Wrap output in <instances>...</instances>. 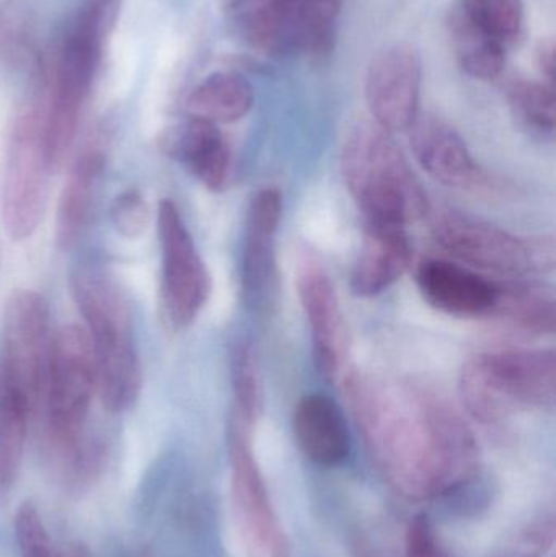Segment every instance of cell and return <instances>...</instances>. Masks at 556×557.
<instances>
[{"label":"cell","instance_id":"ac0fdd59","mask_svg":"<svg viewBox=\"0 0 556 557\" xmlns=\"http://www.w3.org/2000/svg\"><path fill=\"white\" fill-rule=\"evenodd\" d=\"M160 149L185 165L209 191H222L231 178V146L218 124L189 116L160 134Z\"/></svg>","mask_w":556,"mask_h":557},{"label":"cell","instance_id":"9c48e42d","mask_svg":"<svg viewBox=\"0 0 556 557\" xmlns=\"http://www.w3.org/2000/svg\"><path fill=\"white\" fill-rule=\"evenodd\" d=\"M343 5L345 0H267L238 16L248 45L261 54L322 64L335 49Z\"/></svg>","mask_w":556,"mask_h":557},{"label":"cell","instance_id":"e0dca14e","mask_svg":"<svg viewBox=\"0 0 556 557\" xmlns=\"http://www.w3.org/2000/svg\"><path fill=\"white\" fill-rule=\"evenodd\" d=\"M283 198L276 188L258 191L248 206L242 255V288L250 304H260L276 278V238Z\"/></svg>","mask_w":556,"mask_h":557},{"label":"cell","instance_id":"484cf974","mask_svg":"<svg viewBox=\"0 0 556 557\" xmlns=\"http://www.w3.org/2000/svg\"><path fill=\"white\" fill-rule=\"evenodd\" d=\"M456 9L473 28L506 49L515 46L524 33L522 0H459Z\"/></svg>","mask_w":556,"mask_h":557},{"label":"cell","instance_id":"6da1fadb","mask_svg":"<svg viewBox=\"0 0 556 557\" xmlns=\"http://www.w3.org/2000/svg\"><path fill=\"white\" fill-rule=\"evenodd\" d=\"M342 382L369 457L398 496L464 513L489 503L475 435L447 399L358 370Z\"/></svg>","mask_w":556,"mask_h":557},{"label":"cell","instance_id":"8d00e7d4","mask_svg":"<svg viewBox=\"0 0 556 557\" xmlns=\"http://www.w3.org/2000/svg\"><path fill=\"white\" fill-rule=\"evenodd\" d=\"M64 557H91V555L85 546L77 545L69 548V552H64Z\"/></svg>","mask_w":556,"mask_h":557},{"label":"cell","instance_id":"d590c367","mask_svg":"<svg viewBox=\"0 0 556 557\" xmlns=\"http://www.w3.org/2000/svg\"><path fill=\"white\" fill-rule=\"evenodd\" d=\"M118 0H88L87 5L97 10L108 23L111 22V15L116 10Z\"/></svg>","mask_w":556,"mask_h":557},{"label":"cell","instance_id":"4316f807","mask_svg":"<svg viewBox=\"0 0 556 557\" xmlns=\"http://www.w3.org/2000/svg\"><path fill=\"white\" fill-rule=\"evenodd\" d=\"M506 100L519 123L539 134L555 133L554 84L528 77H512L505 85Z\"/></svg>","mask_w":556,"mask_h":557},{"label":"cell","instance_id":"8fae6325","mask_svg":"<svg viewBox=\"0 0 556 557\" xmlns=\"http://www.w3.org/2000/svg\"><path fill=\"white\" fill-rule=\"evenodd\" d=\"M52 339L51 311L41 294L16 288L3 310V354L0 372L39 411L48 379Z\"/></svg>","mask_w":556,"mask_h":557},{"label":"cell","instance_id":"ffe728a7","mask_svg":"<svg viewBox=\"0 0 556 557\" xmlns=\"http://www.w3.org/2000/svg\"><path fill=\"white\" fill-rule=\"evenodd\" d=\"M107 149L100 139L82 147L65 176L59 196L55 218V242L62 250H71L87 228L101 178L107 169Z\"/></svg>","mask_w":556,"mask_h":557},{"label":"cell","instance_id":"1f68e13d","mask_svg":"<svg viewBox=\"0 0 556 557\" xmlns=\"http://www.w3.org/2000/svg\"><path fill=\"white\" fill-rule=\"evenodd\" d=\"M404 557H453L427 516L411 519L405 535Z\"/></svg>","mask_w":556,"mask_h":557},{"label":"cell","instance_id":"2e32d148","mask_svg":"<svg viewBox=\"0 0 556 557\" xmlns=\"http://www.w3.org/2000/svg\"><path fill=\"white\" fill-rule=\"evenodd\" d=\"M417 284L431 307L450 317L490 318L498 301L499 282L446 260L423 261Z\"/></svg>","mask_w":556,"mask_h":557},{"label":"cell","instance_id":"30bf717a","mask_svg":"<svg viewBox=\"0 0 556 557\" xmlns=\"http://www.w3.org/2000/svg\"><path fill=\"white\" fill-rule=\"evenodd\" d=\"M254 429L232 416L228 429L235 519L247 557H293L251 444Z\"/></svg>","mask_w":556,"mask_h":557},{"label":"cell","instance_id":"3957f363","mask_svg":"<svg viewBox=\"0 0 556 557\" xmlns=\"http://www.w3.org/2000/svg\"><path fill=\"white\" fill-rule=\"evenodd\" d=\"M71 287L94 350L98 398L108 412L120 414L136 405L143 389L129 301L114 278L91 268L75 271Z\"/></svg>","mask_w":556,"mask_h":557},{"label":"cell","instance_id":"ba28073f","mask_svg":"<svg viewBox=\"0 0 556 557\" xmlns=\"http://www.w3.org/2000/svg\"><path fill=\"white\" fill-rule=\"evenodd\" d=\"M52 175L45 146L42 107L26 104L13 121L2 180V222L12 242L35 235L45 215Z\"/></svg>","mask_w":556,"mask_h":557},{"label":"cell","instance_id":"7402d4cb","mask_svg":"<svg viewBox=\"0 0 556 557\" xmlns=\"http://www.w3.org/2000/svg\"><path fill=\"white\" fill-rule=\"evenodd\" d=\"M555 294L539 282H499L498 301L492 317L528 334H554L556 323Z\"/></svg>","mask_w":556,"mask_h":557},{"label":"cell","instance_id":"5bb4252c","mask_svg":"<svg viewBox=\"0 0 556 557\" xmlns=\"http://www.w3.org/2000/svg\"><path fill=\"white\" fill-rule=\"evenodd\" d=\"M297 294L312 336L313 360L323 379H345L348 373V330L335 285L316 258L297 268Z\"/></svg>","mask_w":556,"mask_h":557},{"label":"cell","instance_id":"f1b7e54d","mask_svg":"<svg viewBox=\"0 0 556 557\" xmlns=\"http://www.w3.org/2000/svg\"><path fill=\"white\" fill-rule=\"evenodd\" d=\"M15 536L22 557H64V552L55 548L42 517L33 504H22L16 510Z\"/></svg>","mask_w":556,"mask_h":557},{"label":"cell","instance_id":"836d02e7","mask_svg":"<svg viewBox=\"0 0 556 557\" xmlns=\"http://www.w3.org/2000/svg\"><path fill=\"white\" fill-rule=\"evenodd\" d=\"M555 39L544 38L535 48V65L541 71L542 81L554 84L555 82Z\"/></svg>","mask_w":556,"mask_h":557},{"label":"cell","instance_id":"44dd1931","mask_svg":"<svg viewBox=\"0 0 556 557\" xmlns=\"http://www.w3.org/2000/svg\"><path fill=\"white\" fill-rule=\"evenodd\" d=\"M293 431L302 454L319 467H338L349 457L351 438L345 414L322 393H309L299 399Z\"/></svg>","mask_w":556,"mask_h":557},{"label":"cell","instance_id":"8992f818","mask_svg":"<svg viewBox=\"0 0 556 557\" xmlns=\"http://www.w3.org/2000/svg\"><path fill=\"white\" fill-rule=\"evenodd\" d=\"M107 25L100 13L85 5L62 42L48 101L42 107L46 156L52 173L62 169L77 136Z\"/></svg>","mask_w":556,"mask_h":557},{"label":"cell","instance_id":"4dcf8cb0","mask_svg":"<svg viewBox=\"0 0 556 557\" xmlns=\"http://www.w3.org/2000/svg\"><path fill=\"white\" fill-rule=\"evenodd\" d=\"M111 222L124 238L140 237L149 224V208L139 189H126L114 198L110 211Z\"/></svg>","mask_w":556,"mask_h":557},{"label":"cell","instance_id":"9a60e30c","mask_svg":"<svg viewBox=\"0 0 556 557\" xmlns=\"http://www.w3.org/2000/svg\"><path fill=\"white\" fill-rule=\"evenodd\" d=\"M411 147L421 169L443 185L456 189H492V176L470 153L454 127L434 116L418 117L411 126Z\"/></svg>","mask_w":556,"mask_h":557},{"label":"cell","instance_id":"277c9868","mask_svg":"<svg viewBox=\"0 0 556 557\" xmlns=\"http://www.w3.org/2000/svg\"><path fill=\"white\" fill-rule=\"evenodd\" d=\"M346 188L366 222L407 227L428 212V198L407 157L388 131L361 123L342 156Z\"/></svg>","mask_w":556,"mask_h":557},{"label":"cell","instance_id":"4fadbf2b","mask_svg":"<svg viewBox=\"0 0 556 557\" xmlns=\"http://www.w3.org/2000/svg\"><path fill=\"white\" fill-rule=\"evenodd\" d=\"M423 64L413 46L398 42L372 59L366 100L374 123L388 133L410 131L420 117Z\"/></svg>","mask_w":556,"mask_h":557},{"label":"cell","instance_id":"e575fe53","mask_svg":"<svg viewBox=\"0 0 556 557\" xmlns=\"http://www.w3.org/2000/svg\"><path fill=\"white\" fill-rule=\"evenodd\" d=\"M221 2L227 12L242 15V13L248 12V10L267 2V0H221Z\"/></svg>","mask_w":556,"mask_h":557},{"label":"cell","instance_id":"74e56055","mask_svg":"<svg viewBox=\"0 0 556 557\" xmlns=\"http://www.w3.org/2000/svg\"><path fill=\"white\" fill-rule=\"evenodd\" d=\"M0 263H2V251H0Z\"/></svg>","mask_w":556,"mask_h":557},{"label":"cell","instance_id":"cb8c5ba5","mask_svg":"<svg viewBox=\"0 0 556 557\" xmlns=\"http://www.w3.org/2000/svg\"><path fill=\"white\" fill-rule=\"evenodd\" d=\"M33 409L26 396L0 372V494L10 493L25 454Z\"/></svg>","mask_w":556,"mask_h":557},{"label":"cell","instance_id":"d6986e66","mask_svg":"<svg viewBox=\"0 0 556 557\" xmlns=\"http://www.w3.org/2000/svg\"><path fill=\"white\" fill-rule=\"evenodd\" d=\"M413 261V248L407 227L366 222L361 251L351 273L356 297L371 298L384 294L404 277Z\"/></svg>","mask_w":556,"mask_h":557},{"label":"cell","instance_id":"d6a6232c","mask_svg":"<svg viewBox=\"0 0 556 557\" xmlns=\"http://www.w3.org/2000/svg\"><path fill=\"white\" fill-rule=\"evenodd\" d=\"M29 10L22 0H13L3 15V41L13 55L26 54L29 49Z\"/></svg>","mask_w":556,"mask_h":557},{"label":"cell","instance_id":"5b68a950","mask_svg":"<svg viewBox=\"0 0 556 557\" xmlns=\"http://www.w3.org/2000/svg\"><path fill=\"white\" fill-rule=\"evenodd\" d=\"M460 396L473 419L496 424L526 409L554 408V349L493 350L472 357L460 373Z\"/></svg>","mask_w":556,"mask_h":557},{"label":"cell","instance_id":"7a4b0ae2","mask_svg":"<svg viewBox=\"0 0 556 557\" xmlns=\"http://www.w3.org/2000/svg\"><path fill=\"white\" fill-rule=\"evenodd\" d=\"M97 395V370L87 331L65 324L52 339L41 414L49 460L64 480L90 481L104 458V444L88 429Z\"/></svg>","mask_w":556,"mask_h":557},{"label":"cell","instance_id":"52a82bcc","mask_svg":"<svg viewBox=\"0 0 556 557\" xmlns=\"http://www.w3.org/2000/svg\"><path fill=\"white\" fill-rule=\"evenodd\" d=\"M433 234L457 260L498 276H541L555 267L552 238L521 237L462 212L441 211L434 215Z\"/></svg>","mask_w":556,"mask_h":557},{"label":"cell","instance_id":"f546056e","mask_svg":"<svg viewBox=\"0 0 556 557\" xmlns=\"http://www.w3.org/2000/svg\"><path fill=\"white\" fill-rule=\"evenodd\" d=\"M554 545V513H542L529 522L498 557H545Z\"/></svg>","mask_w":556,"mask_h":557},{"label":"cell","instance_id":"7c38bea8","mask_svg":"<svg viewBox=\"0 0 556 557\" xmlns=\"http://www.w3.org/2000/svg\"><path fill=\"white\" fill-rule=\"evenodd\" d=\"M157 234L162 251V301L176 330L195 323L211 294V276L195 240L172 199L157 212Z\"/></svg>","mask_w":556,"mask_h":557},{"label":"cell","instance_id":"603a6c76","mask_svg":"<svg viewBox=\"0 0 556 557\" xmlns=\"http://www.w3.org/2000/svg\"><path fill=\"white\" fill-rule=\"evenodd\" d=\"M255 103L250 82L237 72H215L206 77L186 100L189 116L214 124L244 120Z\"/></svg>","mask_w":556,"mask_h":557},{"label":"cell","instance_id":"d4e9b609","mask_svg":"<svg viewBox=\"0 0 556 557\" xmlns=\"http://www.w3.org/2000/svg\"><path fill=\"white\" fill-rule=\"evenodd\" d=\"M449 35L454 52L464 72L479 81H496L506 67L508 49L473 28L457 9L449 16Z\"/></svg>","mask_w":556,"mask_h":557},{"label":"cell","instance_id":"83f0119b","mask_svg":"<svg viewBox=\"0 0 556 557\" xmlns=\"http://www.w3.org/2000/svg\"><path fill=\"white\" fill-rule=\"evenodd\" d=\"M232 388H234V418L254 429L263 412V385L254 347L240 343L232 356Z\"/></svg>","mask_w":556,"mask_h":557}]
</instances>
